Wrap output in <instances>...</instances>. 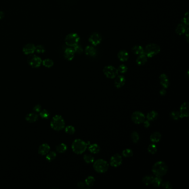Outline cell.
I'll return each mask as SVG.
<instances>
[{"label":"cell","instance_id":"obj_24","mask_svg":"<svg viewBox=\"0 0 189 189\" xmlns=\"http://www.w3.org/2000/svg\"><path fill=\"white\" fill-rule=\"evenodd\" d=\"M38 119V116L36 113H29L28 114L26 117V120L27 121H29V123H34L35 121H37Z\"/></svg>","mask_w":189,"mask_h":189},{"label":"cell","instance_id":"obj_22","mask_svg":"<svg viewBox=\"0 0 189 189\" xmlns=\"http://www.w3.org/2000/svg\"><path fill=\"white\" fill-rule=\"evenodd\" d=\"M161 139V134L159 132H154L150 136V139L153 143H158Z\"/></svg>","mask_w":189,"mask_h":189},{"label":"cell","instance_id":"obj_46","mask_svg":"<svg viewBox=\"0 0 189 189\" xmlns=\"http://www.w3.org/2000/svg\"><path fill=\"white\" fill-rule=\"evenodd\" d=\"M77 185L78 186L79 188H81V189H84V188H86V184H85V182H82V181H81V182H79L78 183V184H77Z\"/></svg>","mask_w":189,"mask_h":189},{"label":"cell","instance_id":"obj_26","mask_svg":"<svg viewBox=\"0 0 189 189\" xmlns=\"http://www.w3.org/2000/svg\"><path fill=\"white\" fill-rule=\"evenodd\" d=\"M132 52L136 55H140L144 53V49L140 46H135L132 48Z\"/></svg>","mask_w":189,"mask_h":189},{"label":"cell","instance_id":"obj_40","mask_svg":"<svg viewBox=\"0 0 189 189\" xmlns=\"http://www.w3.org/2000/svg\"><path fill=\"white\" fill-rule=\"evenodd\" d=\"M170 117L174 120H178L180 118V113L177 111H173L170 113Z\"/></svg>","mask_w":189,"mask_h":189},{"label":"cell","instance_id":"obj_33","mask_svg":"<svg viewBox=\"0 0 189 189\" xmlns=\"http://www.w3.org/2000/svg\"><path fill=\"white\" fill-rule=\"evenodd\" d=\"M56 156H57V155L54 151H49L46 154L47 160H48V161H52L55 159V158L56 157Z\"/></svg>","mask_w":189,"mask_h":189},{"label":"cell","instance_id":"obj_47","mask_svg":"<svg viewBox=\"0 0 189 189\" xmlns=\"http://www.w3.org/2000/svg\"><path fill=\"white\" fill-rule=\"evenodd\" d=\"M143 123L144 127H145V128H148V127H150V121H149L148 120H144V121H143Z\"/></svg>","mask_w":189,"mask_h":189},{"label":"cell","instance_id":"obj_20","mask_svg":"<svg viewBox=\"0 0 189 189\" xmlns=\"http://www.w3.org/2000/svg\"><path fill=\"white\" fill-rule=\"evenodd\" d=\"M85 53L86 55L90 56V57H94L96 54V49L93 46H88L86 47L85 49Z\"/></svg>","mask_w":189,"mask_h":189},{"label":"cell","instance_id":"obj_38","mask_svg":"<svg viewBox=\"0 0 189 189\" xmlns=\"http://www.w3.org/2000/svg\"><path fill=\"white\" fill-rule=\"evenodd\" d=\"M40 117L43 119H48L50 117V113L47 110H42L39 112Z\"/></svg>","mask_w":189,"mask_h":189},{"label":"cell","instance_id":"obj_43","mask_svg":"<svg viewBox=\"0 0 189 189\" xmlns=\"http://www.w3.org/2000/svg\"><path fill=\"white\" fill-rule=\"evenodd\" d=\"M161 185L165 189H171L172 188V186L171 185V183L169 182V181L163 182Z\"/></svg>","mask_w":189,"mask_h":189},{"label":"cell","instance_id":"obj_35","mask_svg":"<svg viewBox=\"0 0 189 189\" xmlns=\"http://www.w3.org/2000/svg\"><path fill=\"white\" fill-rule=\"evenodd\" d=\"M65 132L69 135H72L75 132V127L73 126L72 125H68L67 127H66L65 128Z\"/></svg>","mask_w":189,"mask_h":189},{"label":"cell","instance_id":"obj_31","mask_svg":"<svg viewBox=\"0 0 189 189\" xmlns=\"http://www.w3.org/2000/svg\"><path fill=\"white\" fill-rule=\"evenodd\" d=\"M95 182V178L92 176H89L88 177H87V178H86L85 180V184L86 186L91 187L94 185Z\"/></svg>","mask_w":189,"mask_h":189},{"label":"cell","instance_id":"obj_10","mask_svg":"<svg viewBox=\"0 0 189 189\" xmlns=\"http://www.w3.org/2000/svg\"><path fill=\"white\" fill-rule=\"evenodd\" d=\"M29 64L33 68H38L42 63L41 59L38 56L33 55L30 56L28 59Z\"/></svg>","mask_w":189,"mask_h":189},{"label":"cell","instance_id":"obj_41","mask_svg":"<svg viewBox=\"0 0 189 189\" xmlns=\"http://www.w3.org/2000/svg\"><path fill=\"white\" fill-rule=\"evenodd\" d=\"M181 22H182V23L184 24L185 25L187 26L189 25V12H187L186 13L185 16H184V18H182V20H181Z\"/></svg>","mask_w":189,"mask_h":189},{"label":"cell","instance_id":"obj_11","mask_svg":"<svg viewBox=\"0 0 189 189\" xmlns=\"http://www.w3.org/2000/svg\"><path fill=\"white\" fill-rule=\"evenodd\" d=\"M102 40V36H100V34L96 32L93 33L90 35L89 38V42L95 46H96L100 43Z\"/></svg>","mask_w":189,"mask_h":189},{"label":"cell","instance_id":"obj_4","mask_svg":"<svg viewBox=\"0 0 189 189\" xmlns=\"http://www.w3.org/2000/svg\"><path fill=\"white\" fill-rule=\"evenodd\" d=\"M93 163L94 169L98 173H105L109 169V164L103 159H98Z\"/></svg>","mask_w":189,"mask_h":189},{"label":"cell","instance_id":"obj_17","mask_svg":"<svg viewBox=\"0 0 189 189\" xmlns=\"http://www.w3.org/2000/svg\"><path fill=\"white\" fill-rule=\"evenodd\" d=\"M50 150V146L47 144H43L39 146L38 153L42 155H46Z\"/></svg>","mask_w":189,"mask_h":189},{"label":"cell","instance_id":"obj_5","mask_svg":"<svg viewBox=\"0 0 189 189\" xmlns=\"http://www.w3.org/2000/svg\"><path fill=\"white\" fill-rule=\"evenodd\" d=\"M160 51V47L157 44L155 43H150L146 46L145 50L144 53L146 56L149 58L153 57L157 55Z\"/></svg>","mask_w":189,"mask_h":189},{"label":"cell","instance_id":"obj_7","mask_svg":"<svg viewBox=\"0 0 189 189\" xmlns=\"http://www.w3.org/2000/svg\"><path fill=\"white\" fill-rule=\"evenodd\" d=\"M103 73L108 78L114 79L118 75V69L112 66H105L103 69Z\"/></svg>","mask_w":189,"mask_h":189},{"label":"cell","instance_id":"obj_32","mask_svg":"<svg viewBox=\"0 0 189 189\" xmlns=\"http://www.w3.org/2000/svg\"><path fill=\"white\" fill-rule=\"evenodd\" d=\"M148 152L151 154H155L157 152V146L155 144H151L148 148Z\"/></svg>","mask_w":189,"mask_h":189},{"label":"cell","instance_id":"obj_37","mask_svg":"<svg viewBox=\"0 0 189 189\" xmlns=\"http://www.w3.org/2000/svg\"><path fill=\"white\" fill-rule=\"evenodd\" d=\"M131 138L133 143H137L139 140V134L136 132H133L131 134Z\"/></svg>","mask_w":189,"mask_h":189},{"label":"cell","instance_id":"obj_29","mask_svg":"<svg viewBox=\"0 0 189 189\" xmlns=\"http://www.w3.org/2000/svg\"><path fill=\"white\" fill-rule=\"evenodd\" d=\"M67 149V146L64 144V143H61L59 144L56 148V150L57 152L59 153H63Z\"/></svg>","mask_w":189,"mask_h":189},{"label":"cell","instance_id":"obj_25","mask_svg":"<svg viewBox=\"0 0 189 189\" xmlns=\"http://www.w3.org/2000/svg\"><path fill=\"white\" fill-rule=\"evenodd\" d=\"M158 117V113L155 111H152L148 113L146 118L149 121H154L156 120Z\"/></svg>","mask_w":189,"mask_h":189},{"label":"cell","instance_id":"obj_44","mask_svg":"<svg viewBox=\"0 0 189 189\" xmlns=\"http://www.w3.org/2000/svg\"><path fill=\"white\" fill-rule=\"evenodd\" d=\"M35 51H36L38 53H42L45 52V49H44V47L41 46V45H39V46H37L36 47Z\"/></svg>","mask_w":189,"mask_h":189},{"label":"cell","instance_id":"obj_30","mask_svg":"<svg viewBox=\"0 0 189 189\" xmlns=\"http://www.w3.org/2000/svg\"><path fill=\"white\" fill-rule=\"evenodd\" d=\"M84 160L85 161L86 163L87 164H90V163H93V162L94 161V158L93 157V156L90 154H86L84 157Z\"/></svg>","mask_w":189,"mask_h":189},{"label":"cell","instance_id":"obj_28","mask_svg":"<svg viewBox=\"0 0 189 189\" xmlns=\"http://www.w3.org/2000/svg\"><path fill=\"white\" fill-rule=\"evenodd\" d=\"M153 178L154 176H151V175H147V176H145L143 178L142 181L144 185L149 186L150 184H151V182H152Z\"/></svg>","mask_w":189,"mask_h":189},{"label":"cell","instance_id":"obj_13","mask_svg":"<svg viewBox=\"0 0 189 189\" xmlns=\"http://www.w3.org/2000/svg\"><path fill=\"white\" fill-rule=\"evenodd\" d=\"M115 78H116L115 79L114 84L117 88H120L124 86L126 79L124 75H117Z\"/></svg>","mask_w":189,"mask_h":189},{"label":"cell","instance_id":"obj_8","mask_svg":"<svg viewBox=\"0 0 189 189\" xmlns=\"http://www.w3.org/2000/svg\"><path fill=\"white\" fill-rule=\"evenodd\" d=\"M132 120L136 124H140L143 123V121L145 120V117L143 113L140 111H135L132 115Z\"/></svg>","mask_w":189,"mask_h":189},{"label":"cell","instance_id":"obj_1","mask_svg":"<svg viewBox=\"0 0 189 189\" xmlns=\"http://www.w3.org/2000/svg\"><path fill=\"white\" fill-rule=\"evenodd\" d=\"M168 166L164 161H159L154 164L152 168V172L156 176L161 177L168 172Z\"/></svg>","mask_w":189,"mask_h":189},{"label":"cell","instance_id":"obj_42","mask_svg":"<svg viewBox=\"0 0 189 189\" xmlns=\"http://www.w3.org/2000/svg\"><path fill=\"white\" fill-rule=\"evenodd\" d=\"M73 48H74L73 50H74L75 52L76 53L80 54H82L83 53V48H82V46H81L80 45H78V44H77Z\"/></svg>","mask_w":189,"mask_h":189},{"label":"cell","instance_id":"obj_3","mask_svg":"<svg viewBox=\"0 0 189 189\" xmlns=\"http://www.w3.org/2000/svg\"><path fill=\"white\" fill-rule=\"evenodd\" d=\"M50 127L56 131L62 130L65 127L64 119L61 115H57L54 116L50 122Z\"/></svg>","mask_w":189,"mask_h":189},{"label":"cell","instance_id":"obj_36","mask_svg":"<svg viewBox=\"0 0 189 189\" xmlns=\"http://www.w3.org/2000/svg\"><path fill=\"white\" fill-rule=\"evenodd\" d=\"M43 64L44 66L47 68H50L53 66L54 63L52 60L50 59H46L43 61Z\"/></svg>","mask_w":189,"mask_h":189},{"label":"cell","instance_id":"obj_50","mask_svg":"<svg viewBox=\"0 0 189 189\" xmlns=\"http://www.w3.org/2000/svg\"><path fill=\"white\" fill-rule=\"evenodd\" d=\"M4 12H2V11H0V20H1V19H2V18H4Z\"/></svg>","mask_w":189,"mask_h":189},{"label":"cell","instance_id":"obj_6","mask_svg":"<svg viewBox=\"0 0 189 189\" xmlns=\"http://www.w3.org/2000/svg\"><path fill=\"white\" fill-rule=\"evenodd\" d=\"M79 39H80V38L78 34L71 33L67 36L65 39V42H66V44L68 46L74 47L77 44H78Z\"/></svg>","mask_w":189,"mask_h":189},{"label":"cell","instance_id":"obj_15","mask_svg":"<svg viewBox=\"0 0 189 189\" xmlns=\"http://www.w3.org/2000/svg\"><path fill=\"white\" fill-rule=\"evenodd\" d=\"M36 50V47L33 44H26L23 48V52L25 54H33Z\"/></svg>","mask_w":189,"mask_h":189},{"label":"cell","instance_id":"obj_49","mask_svg":"<svg viewBox=\"0 0 189 189\" xmlns=\"http://www.w3.org/2000/svg\"><path fill=\"white\" fill-rule=\"evenodd\" d=\"M166 90L165 89V88L161 89V90H160V94L161 96H165L166 94Z\"/></svg>","mask_w":189,"mask_h":189},{"label":"cell","instance_id":"obj_39","mask_svg":"<svg viewBox=\"0 0 189 189\" xmlns=\"http://www.w3.org/2000/svg\"><path fill=\"white\" fill-rule=\"evenodd\" d=\"M118 71L120 73H125L128 71V67L125 66V64H121L119 66L118 69Z\"/></svg>","mask_w":189,"mask_h":189},{"label":"cell","instance_id":"obj_34","mask_svg":"<svg viewBox=\"0 0 189 189\" xmlns=\"http://www.w3.org/2000/svg\"><path fill=\"white\" fill-rule=\"evenodd\" d=\"M122 155L125 157H129L133 155V151L130 149H126L122 152Z\"/></svg>","mask_w":189,"mask_h":189},{"label":"cell","instance_id":"obj_9","mask_svg":"<svg viewBox=\"0 0 189 189\" xmlns=\"http://www.w3.org/2000/svg\"><path fill=\"white\" fill-rule=\"evenodd\" d=\"M122 162H123V159L121 155L118 154H116L111 157V160H110V165L113 167L117 168L121 165Z\"/></svg>","mask_w":189,"mask_h":189},{"label":"cell","instance_id":"obj_19","mask_svg":"<svg viewBox=\"0 0 189 189\" xmlns=\"http://www.w3.org/2000/svg\"><path fill=\"white\" fill-rule=\"evenodd\" d=\"M129 53L125 50L119 51L118 53V59L121 62H125L128 61L129 59Z\"/></svg>","mask_w":189,"mask_h":189},{"label":"cell","instance_id":"obj_18","mask_svg":"<svg viewBox=\"0 0 189 189\" xmlns=\"http://www.w3.org/2000/svg\"><path fill=\"white\" fill-rule=\"evenodd\" d=\"M148 58V57H147L144 53L140 54L138 57L137 58V59L136 60V62L138 66H143L147 62Z\"/></svg>","mask_w":189,"mask_h":189},{"label":"cell","instance_id":"obj_14","mask_svg":"<svg viewBox=\"0 0 189 189\" xmlns=\"http://www.w3.org/2000/svg\"><path fill=\"white\" fill-rule=\"evenodd\" d=\"M159 80H160L161 85L163 86V87L165 89L168 88L170 85V81L168 78V76L165 73H163L160 75Z\"/></svg>","mask_w":189,"mask_h":189},{"label":"cell","instance_id":"obj_23","mask_svg":"<svg viewBox=\"0 0 189 189\" xmlns=\"http://www.w3.org/2000/svg\"><path fill=\"white\" fill-rule=\"evenodd\" d=\"M88 150L91 153L98 154L100 151V146H99L97 144H90V145L88 147Z\"/></svg>","mask_w":189,"mask_h":189},{"label":"cell","instance_id":"obj_48","mask_svg":"<svg viewBox=\"0 0 189 189\" xmlns=\"http://www.w3.org/2000/svg\"><path fill=\"white\" fill-rule=\"evenodd\" d=\"M189 28L187 27V29H186V30L185 33L186 36V39L187 42H188V41H189Z\"/></svg>","mask_w":189,"mask_h":189},{"label":"cell","instance_id":"obj_45","mask_svg":"<svg viewBox=\"0 0 189 189\" xmlns=\"http://www.w3.org/2000/svg\"><path fill=\"white\" fill-rule=\"evenodd\" d=\"M42 107L39 104L36 105L35 107L33 108V111H35L36 113H38L42 111Z\"/></svg>","mask_w":189,"mask_h":189},{"label":"cell","instance_id":"obj_12","mask_svg":"<svg viewBox=\"0 0 189 189\" xmlns=\"http://www.w3.org/2000/svg\"><path fill=\"white\" fill-rule=\"evenodd\" d=\"M180 118H187L189 115V103L184 102L180 108Z\"/></svg>","mask_w":189,"mask_h":189},{"label":"cell","instance_id":"obj_16","mask_svg":"<svg viewBox=\"0 0 189 189\" xmlns=\"http://www.w3.org/2000/svg\"><path fill=\"white\" fill-rule=\"evenodd\" d=\"M75 52L71 48H68L64 51V57L67 61H72L75 57Z\"/></svg>","mask_w":189,"mask_h":189},{"label":"cell","instance_id":"obj_2","mask_svg":"<svg viewBox=\"0 0 189 189\" xmlns=\"http://www.w3.org/2000/svg\"><path fill=\"white\" fill-rule=\"evenodd\" d=\"M88 144L81 139H77L72 144L73 151L77 154H82L86 151Z\"/></svg>","mask_w":189,"mask_h":189},{"label":"cell","instance_id":"obj_27","mask_svg":"<svg viewBox=\"0 0 189 189\" xmlns=\"http://www.w3.org/2000/svg\"><path fill=\"white\" fill-rule=\"evenodd\" d=\"M163 182V180L162 178H161V177L160 176H156V177H154L153 179V181L151 182V184L155 187H159L160 186H161V184Z\"/></svg>","mask_w":189,"mask_h":189},{"label":"cell","instance_id":"obj_21","mask_svg":"<svg viewBox=\"0 0 189 189\" xmlns=\"http://www.w3.org/2000/svg\"><path fill=\"white\" fill-rule=\"evenodd\" d=\"M187 26L185 25L183 23H180L178 26H177L176 29H175L176 33L178 35H182L183 34H184L186 32V30L187 29Z\"/></svg>","mask_w":189,"mask_h":189}]
</instances>
